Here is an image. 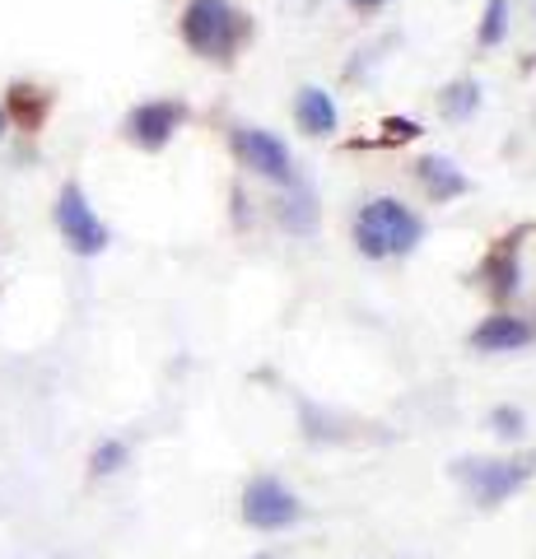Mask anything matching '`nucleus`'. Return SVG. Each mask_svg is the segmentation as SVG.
Instances as JSON below:
<instances>
[{"mask_svg": "<svg viewBox=\"0 0 536 559\" xmlns=\"http://www.w3.org/2000/svg\"><path fill=\"white\" fill-rule=\"evenodd\" d=\"M47 108H51V98H47L43 90H28V84H14V90H10V112H5V117L24 121V127L33 131V127H38V121L47 117Z\"/></svg>", "mask_w": 536, "mask_h": 559, "instance_id": "obj_11", "label": "nucleus"}, {"mask_svg": "<svg viewBox=\"0 0 536 559\" xmlns=\"http://www.w3.org/2000/svg\"><path fill=\"white\" fill-rule=\"evenodd\" d=\"M415 178H420V187L434 201H457V197H466V187H472V182H466V173L453 168L448 159H439V154H429V159L415 164Z\"/></svg>", "mask_w": 536, "mask_h": 559, "instance_id": "obj_10", "label": "nucleus"}, {"mask_svg": "<svg viewBox=\"0 0 536 559\" xmlns=\"http://www.w3.org/2000/svg\"><path fill=\"white\" fill-rule=\"evenodd\" d=\"M453 476L466 485V495H472L480 509H495V503H504L509 495L527 485L532 476V462H499V457H472V462H453Z\"/></svg>", "mask_w": 536, "mask_h": 559, "instance_id": "obj_3", "label": "nucleus"}, {"mask_svg": "<svg viewBox=\"0 0 536 559\" xmlns=\"http://www.w3.org/2000/svg\"><path fill=\"white\" fill-rule=\"evenodd\" d=\"M90 466H94V476H112V471H122V466H127V443H117V439L98 443L94 457H90Z\"/></svg>", "mask_w": 536, "mask_h": 559, "instance_id": "obj_16", "label": "nucleus"}, {"mask_svg": "<svg viewBox=\"0 0 536 559\" xmlns=\"http://www.w3.org/2000/svg\"><path fill=\"white\" fill-rule=\"evenodd\" d=\"M480 108V90L472 80H457V84H448V94H443V112L453 117V121H466Z\"/></svg>", "mask_w": 536, "mask_h": 559, "instance_id": "obj_12", "label": "nucleus"}, {"mask_svg": "<svg viewBox=\"0 0 536 559\" xmlns=\"http://www.w3.org/2000/svg\"><path fill=\"white\" fill-rule=\"evenodd\" d=\"M57 229H61L65 248H71L75 257H98L103 248H108V229H103V219L94 215L90 197H84L75 182H65L61 197H57Z\"/></svg>", "mask_w": 536, "mask_h": 559, "instance_id": "obj_4", "label": "nucleus"}, {"mask_svg": "<svg viewBox=\"0 0 536 559\" xmlns=\"http://www.w3.org/2000/svg\"><path fill=\"white\" fill-rule=\"evenodd\" d=\"M281 219L289 224V229H308V224H313V197L299 187L289 201H281Z\"/></svg>", "mask_w": 536, "mask_h": 559, "instance_id": "obj_15", "label": "nucleus"}, {"mask_svg": "<svg viewBox=\"0 0 536 559\" xmlns=\"http://www.w3.org/2000/svg\"><path fill=\"white\" fill-rule=\"evenodd\" d=\"M303 518V503L289 495V489L275 480V476H257L243 489V522L257 532H285Z\"/></svg>", "mask_w": 536, "mask_h": 559, "instance_id": "obj_5", "label": "nucleus"}, {"mask_svg": "<svg viewBox=\"0 0 536 559\" xmlns=\"http://www.w3.org/2000/svg\"><path fill=\"white\" fill-rule=\"evenodd\" d=\"M383 131H388V140H415V135H420V127H415L410 117H388Z\"/></svg>", "mask_w": 536, "mask_h": 559, "instance_id": "obj_17", "label": "nucleus"}, {"mask_svg": "<svg viewBox=\"0 0 536 559\" xmlns=\"http://www.w3.org/2000/svg\"><path fill=\"white\" fill-rule=\"evenodd\" d=\"M248 38H252V24L229 0H192V5L182 10V43L205 61L229 66Z\"/></svg>", "mask_w": 536, "mask_h": 559, "instance_id": "obj_1", "label": "nucleus"}, {"mask_svg": "<svg viewBox=\"0 0 536 559\" xmlns=\"http://www.w3.org/2000/svg\"><path fill=\"white\" fill-rule=\"evenodd\" d=\"M509 33V0H486V20H480V47H499Z\"/></svg>", "mask_w": 536, "mask_h": 559, "instance_id": "obj_13", "label": "nucleus"}, {"mask_svg": "<svg viewBox=\"0 0 536 559\" xmlns=\"http://www.w3.org/2000/svg\"><path fill=\"white\" fill-rule=\"evenodd\" d=\"M294 117H299L303 135H332L336 121H341L332 94H322L318 84H303V90H299V98H294Z\"/></svg>", "mask_w": 536, "mask_h": 559, "instance_id": "obj_9", "label": "nucleus"}, {"mask_svg": "<svg viewBox=\"0 0 536 559\" xmlns=\"http://www.w3.org/2000/svg\"><path fill=\"white\" fill-rule=\"evenodd\" d=\"M257 559H271V555H257Z\"/></svg>", "mask_w": 536, "mask_h": 559, "instance_id": "obj_20", "label": "nucleus"}, {"mask_svg": "<svg viewBox=\"0 0 536 559\" xmlns=\"http://www.w3.org/2000/svg\"><path fill=\"white\" fill-rule=\"evenodd\" d=\"M420 238H425V224L392 197L369 201L365 210H359V219H355V248L365 257H373V261L406 257V252H415V242Z\"/></svg>", "mask_w": 536, "mask_h": 559, "instance_id": "obj_2", "label": "nucleus"}, {"mask_svg": "<svg viewBox=\"0 0 536 559\" xmlns=\"http://www.w3.org/2000/svg\"><path fill=\"white\" fill-rule=\"evenodd\" d=\"M532 336H536V331L523 318H509V312H499V318H486V322L472 331V345L486 349V355H509V349L532 345Z\"/></svg>", "mask_w": 536, "mask_h": 559, "instance_id": "obj_8", "label": "nucleus"}, {"mask_svg": "<svg viewBox=\"0 0 536 559\" xmlns=\"http://www.w3.org/2000/svg\"><path fill=\"white\" fill-rule=\"evenodd\" d=\"M10 131V117H5V108H0V135H5Z\"/></svg>", "mask_w": 536, "mask_h": 559, "instance_id": "obj_19", "label": "nucleus"}, {"mask_svg": "<svg viewBox=\"0 0 536 559\" xmlns=\"http://www.w3.org/2000/svg\"><path fill=\"white\" fill-rule=\"evenodd\" d=\"M187 121V103H172V98H154V103H141V108H131L127 117V135L135 140L141 150H164L172 131H178Z\"/></svg>", "mask_w": 536, "mask_h": 559, "instance_id": "obj_7", "label": "nucleus"}, {"mask_svg": "<svg viewBox=\"0 0 536 559\" xmlns=\"http://www.w3.org/2000/svg\"><path fill=\"white\" fill-rule=\"evenodd\" d=\"M350 5H355V10H378L383 0H350Z\"/></svg>", "mask_w": 536, "mask_h": 559, "instance_id": "obj_18", "label": "nucleus"}, {"mask_svg": "<svg viewBox=\"0 0 536 559\" xmlns=\"http://www.w3.org/2000/svg\"><path fill=\"white\" fill-rule=\"evenodd\" d=\"M234 154L243 159L252 173H262L271 182H294V168H289V150L281 135H271L262 127H238L234 131Z\"/></svg>", "mask_w": 536, "mask_h": 559, "instance_id": "obj_6", "label": "nucleus"}, {"mask_svg": "<svg viewBox=\"0 0 536 559\" xmlns=\"http://www.w3.org/2000/svg\"><path fill=\"white\" fill-rule=\"evenodd\" d=\"M490 429L499 433V439H523V433H527V415L517 406H495L490 411Z\"/></svg>", "mask_w": 536, "mask_h": 559, "instance_id": "obj_14", "label": "nucleus"}]
</instances>
